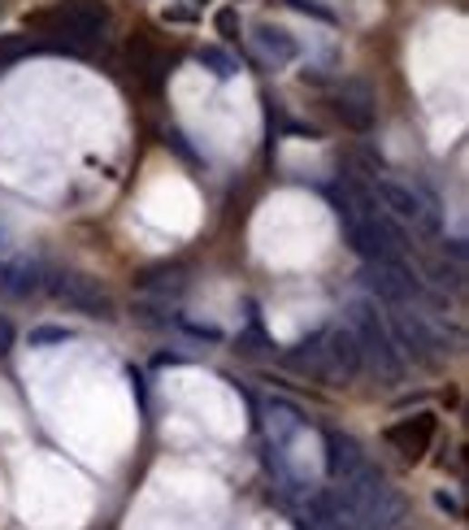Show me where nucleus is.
I'll return each instance as SVG.
<instances>
[{"label":"nucleus","instance_id":"nucleus-1","mask_svg":"<svg viewBox=\"0 0 469 530\" xmlns=\"http://www.w3.org/2000/svg\"><path fill=\"white\" fill-rule=\"evenodd\" d=\"M105 22H109V5L105 0H61L57 9L31 18V31H44L53 48L92 53L105 40Z\"/></svg>","mask_w":469,"mask_h":530},{"label":"nucleus","instance_id":"nucleus-2","mask_svg":"<svg viewBox=\"0 0 469 530\" xmlns=\"http://www.w3.org/2000/svg\"><path fill=\"white\" fill-rule=\"evenodd\" d=\"M53 295H57L65 309L75 314H87V317H117V300L114 292L100 283V278H87V275H57L53 278Z\"/></svg>","mask_w":469,"mask_h":530},{"label":"nucleus","instance_id":"nucleus-3","mask_svg":"<svg viewBox=\"0 0 469 530\" xmlns=\"http://www.w3.org/2000/svg\"><path fill=\"white\" fill-rule=\"evenodd\" d=\"M434 435H439V417L434 413H413V417H404V422H395L387 431V444L404 461H422L430 452V444H434Z\"/></svg>","mask_w":469,"mask_h":530},{"label":"nucleus","instance_id":"nucleus-4","mask_svg":"<svg viewBox=\"0 0 469 530\" xmlns=\"http://www.w3.org/2000/svg\"><path fill=\"white\" fill-rule=\"evenodd\" d=\"M374 192H378V200H383V209H391L395 217H409V222H422V217H426L422 196L413 192L409 183H400V178L378 175V178H374Z\"/></svg>","mask_w":469,"mask_h":530},{"label":"nucleus","instance_id":"nucleus-5","mask_svg":"<svg viewBox=\"0 0 469 530\" xmlns=\"http://www.w3.org/2000/svg\"><path fill=\"white\" fill-rule=\"evenodd\" d=\"M374 287H378V292L387 295V300H395V305H400V300H409L413 295V278H409V270H404V265H395V261H378V278H374Z\"/></svg>","mask_w":469,"mask_h":530},{"label":"nucleus","instance_id":"nucleus-6","mask_svg":"<svg viewBox=\"0 0 469 530\" xmlns=\"http://www.w3.org/2000/svg\"><path fill=\"white\" fill-rule=\"evenodd\" d=\"M331 356H334V365L344 374H356L361 370V344H356V335H348V331H339L331 339Z\"/></svg>","mask_w":469,"mask_h":530},{"label":"nucleus","instance_id":"nucleus-7","mask_svg":"<svg viewBox=\"0 0 469 530\" xmlns=\"http://www.w3.org/2000/svg\"><path fill=\"white\" fill-rule=\"evenodd\" d=\"M261 44H265V53H274L278 61H292L295 57V44L283 35V31H270V26H261Z\"/></svg>","mask_w":469,"mask_h":530},{"label":"nucleus","instance_id":"nucleus-8","mask_svg":"<svg viewBox=\"0 0 469 530\" xmlns=\"http://www.w3.org/2000/svg\"><path fill=\"white\" fill-rule=\"evenodd\" d=\"M14 348V326H9V317H0V356Z\"/></svg>","mask_w":469,"mask_h":530},{"label":"nucleus","instance_id":"nucleus-9","mask_svg":"<svg viewBox=\"0 0 469 530\" xmlns=\"http://www.w3.org/2000/svg\"><path fill=\"white\" fill-rule=\"evenodd\" d=\"M217 26H222V31H234V14H231V9H222V14H217Z\"/></svg>","mask_w":469,"mask_h":530},{"label":"nucleus","instance_id":"nucleus-10","mask_svg":"<svg viewBox=\"0 0 469 530\" xmlns=\"http://www.w3.org/2000/svg\"><path fill=\"white\" fill-rule=\"evenodd\" d=\"M0 275H5V270H0Z\"/></svg>","mask_w":469,"mask_h":530}]
</instances>
